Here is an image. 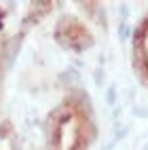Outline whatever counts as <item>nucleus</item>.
<instances>
[{
	"label": "nucleus",
	"mask_w": 148,
	"mask_h": 150,
	"mask_svg": "<svg viewBox=\"0 0 148 150\" xmlns=\"http://www.w3.org/2000/svg\"><path fill=\"white\" fill-rule=\"evenodd\" d=\"M6 62H8V40L0 36V93H2V78H4Z\"/></svg>",
	"instance_id": "5"
},
{
	"label": "nucleus",
	"mask_w": 148,
	"mask_h": 150,
	"mask_svg": "<svg viewBox=\"0 0 148 150\" xmlns=\"http://www.w3.org/2000/svg\"><path fill=\"white\" fill-rule=\"evenodd\" d=\"M53 36H55V42L70 53H85L87 49L95 45V38L89 25L74 15H66L59 19L53 28Z\"/></svg>",
	"instance_id": "2"
},
{
	"label": "nucleus",
	"mask_w": 148,
	"mask_h": 150,
	"mask_svg": "<svg viewBox=\"0 0 148 150\" xmlns=\"http://www.w3.org/2000/svg\"><path fill=\"white\" fill-rule=\"evenodd\" d=\"M45 150H89L97 125L89 99L81 91L68 93L45 121Z\"/></svg>",
	"instance_id": "1"
},
{
	"label": "nucleus",
	"mask_w": 148,
	"mask_h": 150,
	"mask_svg": "<svg viewBox=\"0 0 148 150\" xmlns=\"http://www.w3.org/2000/svg\"><path fill=\"white\" fill-rule=\"evenodd\" d=\"M0 150H21V139L11 121L0 123Z\"/></svg>",
	"instance_id": "4"
},
{
	"label": "nucleus",
	"mask_w": 148,
	"mask_h": 150,
	"mask_svg": "<svg viewBox=\"0 0 148 150\" xmlns=\"http://www.w3.org/2000/svg\"><path fill=\"white\" fill-rule=\"evenodd\" d=\"M131 64L137 78L148 87V15L140 19L131 38Z\"/></svg>",
	"instance_id": "3"
}]
</instances>
